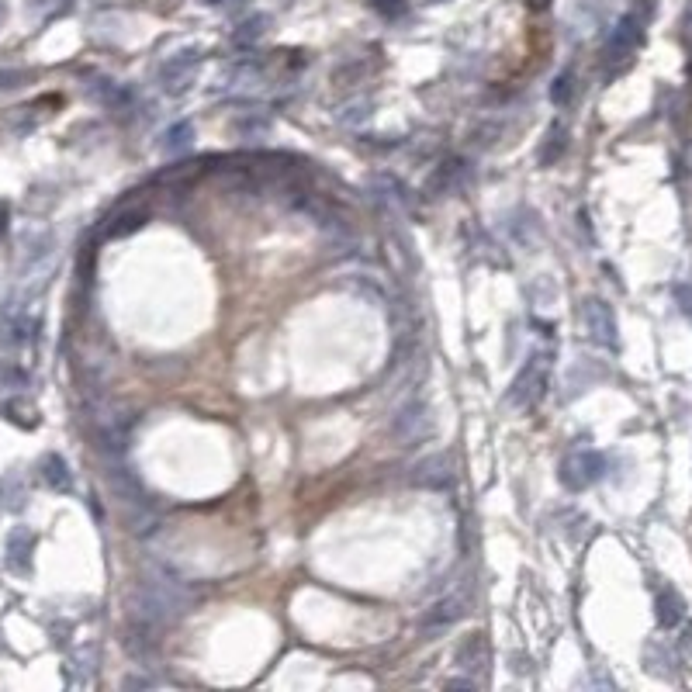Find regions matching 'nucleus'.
<instances>
[{
    "mask_svg": "<svg viewBox=\"0 0 692 692\" xmlns=\"http://www.w3.org/2000/svg\"><path fill=\"white\" fill-rule=\"evenodd\" d=\"M461 616H464L461 599H443V603H436L430 613H426L423 630H443V627H450V623L461 620Z\"/></svg>",
    "mask_w": 692,
    "mask_h": 692,
    "instance_id": "14",
    "label": "nucleus"
},
{
    "mask_svg": "<svg viewBox=\"0 0 692 692\" xmlns=\"http://www.w3.org/2000/svg\"><path fill=\"white\" fill-rule=\"evenodd\" d=\"M194 606V592L184 578L170 575L163 568H153L132 585L129 592V613L132 623L149 630H160L173 623L177 616H184Z\"/></svg>",
    "mask_w": 692,
    "mask_h": 692,
    "instance_id": "1",
    "label": "nucleus"
},
{
    "mask_svg": "<svg viewBox=\"0 0 692 692\" xmlns=\"http://www.w3.org/2000/svg\"><path fill=\"white\" fill-rule=\"evenodd\" d=\"M0 18H4V4H0Z\"/></svg>",
    "mask_w": 692,
    "mask_h": 692,
    "instance_id": "27",
    "label": "nucleus"
},
{
    "mask_svg": "<svg viewBox=\"0 0 692 692\" xmlns=\"http://www.w3.org/2000/svg\"><path fill=\"white\" fill-rule=\"evenodd\" d=\"M430 433H433V409L423 402V398L402 405L395 416V423H391V436H395L402 447H416V443L430 440Z\"/></svg>",
    "mask_w": 692,
    "mask_h": 692,
    "instance_id": "7",
    "label": "nucleus"
},
{
    "mask_svg": "<svg viewBox=\"0 0 692 692\" xmlns=\"http://www.w3.org/2000/svg\"><path fill=\"white\" fill-rule=\"evenodd\" d=\"M146 218H149V215L142 212V208H132V212L111 218V225L104 229V236H108V239H118V236H129V232H139L142 225H146Z\"/></svg>",
    "mask_w": 692,
    "mask_h": 692,
    "instance_id": "16",
    "label": "nucleus"
},
{
    "mask_svg": "<svg viewBox=\"0 0 692 692\" xmlns=\"http://www.w3.org/2000/svg\"><path fill=\"white\" fill-rule=\"evenodd\" d=\"M686 42L692 45V7L686 11Z\"/></svg>",
    "mask_w": 692,
    "mask_h": 692,
    "instance_id": "23",
    "label": "nucleus"
},
{
    "mask_svg": "<svg viewBox=\"0 0 692 692\" xmlns=\"http://www.w3.org/2000/svg\"><path fill=\"white\" fill-rule=\"evenodd\" d=\"M191 146H194V125L191 122H177L167 135H163L160 153L163 156H184Z\"/></svg>",
    "mask_w": 692,
    "mask_h": 692,
    "instance_id": "15",
    "label": "nucleus"
},
{
    "mask_svg": "<svg viewBox=\"0 0 692 692\" xmlns=\"http://www.w3.org/2000/svg\"><path fill=\"white\" fill-rule=\"evenodd\" d=\"M208 7H232V4H243V0H201Z\"/></svg>",
    "mask_w": 692,
    "mask_h": 692,
    "instance_id": "22",
    "label": "nucleus"
},
{
    "mask_svg": "<svg viewBox=\"0 0 692 692\" xmlns=\"http://www.w3.org/2000/svg\"><path fill=\"white\" fill-rule=\"evenodd\" d=\"M4 225H7V208L0 205V232H4Z\"/></svg>",
    "mask_w": 692,
    "mask_h": 692,
    "instance_id": "26",
    "label": "nucleus"
},
{
    "mask_svg": "<svg viewBox=\"0 0 692 692\" xmlns=\"http://www.w3.org/2000/svg\"><path fill=\"white\" fill-rule=\"evenodd\" d=\"M571 94H575V73L564 70L561 77L554 80V87H551V101H554V104H568Z\"/></svg>",
    "mask_w": 692,
    "mask_h": 692,
    "instance_id": "20",
    "label": "nucleus"
},
{
    "mask_svg": "<svg viewBox=\"0 0 692 692\" xmlns=\"http://www.w3.org/2000/svg\"><path fill=\"white\" fill-rule=\"evenodd\" d=\"M686 648L692 651V623H686Z\"/></svg>",
    "mask_w": 692,
    "mask_h": 692,
    "instance_id": "25",
    "label": "nucleus"
},
{
    "mask_svg": "<svg viewBox=\"0 0 692 692\" xmlns=\"http://www.w3.org/2000/svg\"><path fill=\"white\" fill-rule=\"evenodd\" d=\"M263 25H267V18H263V14H257V18H250V21H243V25L236 28V42L239 45H253L263 35Z\"/></svg>",
    "mask_w": 692,
    "mask_h": 692,
    "instance_id": "19",
    "label": "nucleus"
},
{
    "mask_svg": "<svg viewBox=\"0 0 692 692\" xmlns=\"http://www.w3.org/2000/svg\"><path fill=\"white\" fill-rule=\"evenodd\" d=\"M654 609H658V623H661V627H675V623H682V616H686V599H682L679 592L672 589V585H665V589H658Z\"/></svg>",
    "mask_w": 692,
    "mask_h": 692,
    "instance_id": "13",
    "label": "nucleus"
},
{
    "mask_svg": "<svg viewBox=\"0 0 692 692\" xmlns=\"http://www.w3.org/2000/svg\"><path fill=\"white\" fill-rule=\"evenodd\" d=\"M564 146H568V129L558 122V125H551V132H547V142H544V149H540V163H544V167L558 163Z\"/></svg>",
    "mask_w": 692,
    "mask_h": 692,
    "instance_id": "17",
    "label": "nucleus"
},
{
    "mask_svg": "<svg viewBox=\"0 0 692 692\" xmlns=\"http://www.w3.org/2000/svg\"><path fill=\"white\" fill-rule=\"evenodd\" d=\"M582 329L596 346L616 350L620 346V329H616V312L606 298H585L582 302Z\"/></svg>",
    "mask_w": 692,
    "mask_h": 692,
    "instance_id": "5",
    "label": "nucleus"
},
{
    "mask_svg": "<svg viewBox=\"0 0 692 692\" xmlns=\"http://www.w3.org/2000/svg\"><path fill=\"white\" fill-rule=\"evenodd\" d=\"M0 412H4L11 423H21L25 430H32V426L39 423V409H35L32 402H21V398H18V402H7Z\"/></svg>",
    "mask_w": 692,
    "mask_h": 692,
    "instance_id": "18",
    "label": "nucleus"
},
{
    "mask_svg": "<svg viewBox=\"0 0 692 692\" xmlns=\"http://www.w3.org/2000/svg\"><path fill=\"white\" fill-rule=\"evenodd\" d=\"M35 530H28V526H14L11 533H7V544H4V561L7 568L14 571V575H32V561H35Z\"/></svg>",
    "mask_w": 692,
    "mask_h": 692,
    "instance_id": "8",
    "label": "nucleus"
},
{
    "mask_svg": "<svg viewBox=\"0 0 692 692\" xmlns=\"http://www.w3.org/2000/svg\"><path fill=\"white\" fill-rule=\"evenodd\" d=\"M412 481L423 488H447L450 481H454V464H450L447 454H436V457H430V461L419 464Z\"/></svg>",
    "mask_w": 692,
    "mask_h": 692,
    "instance_id": "10",
    "label": "nucleus"
},
{
    "mask_svg": "<svg viewBox=\"0 0 692 692\" xmlns=\"http://www.w3.org/2000/svg\"><path fill=\"white\" fill-rule=\"evenodd\" d=\"M464 177H468V163L464 160H447L436 167V173L430 177V194H457L464 184Z\"/></svg>",
    "mask_w": 692,
    "mask_h": 692,
    "instance_id": "11",
    "label": "nucleus"
},
{
    "mask_svg": "<svg viewBox=\"0 0 692 692\" xmlns=\"http://www.w3.org/2000/svg\"><path fill=\"white\" fill-rule=\"evenodd\" d=\"M198 70H201V52L198 49L173 52L170 59H163V63H160V87H163V94L184 97L187 90L198 84Z\"/></svg>",
    "mask_w": 692,
    "mask_h": 692,
    "instance_id": "4",
    "label": "nucleus"
},
{
    "mask_svg": "<svg viewBox=\"0 0 692 692\" xmlns=\"http://www.w3.org/2000/svg\"><path fill=\"white\" fill-rule=\"evenodd\" d=\"M675 298H679L682 312H686L689 319H692V288H689V284H679V288H675Z\"/></svg>",
    "mask_w": 692,
    "mask_h": 692,
    "instance_id": "21",
    "label": "nucleus"
},
{
    "mask_svg": "<svg viewBox=\"0 0 692 692\" xmlns=\"http://www.w3.org/2000/svg\"><path fill=\"white\" fill-rule=\"evenodd\" d=\"M547 381H551V353H530L526 364L519 367V374L509 385V398L516 412H526L547 395Z\"/></svg>",
    "mask_w": 692,
    "mask_h": 692,
    "instance_id": "2",
    "label": "nucleus"
},
{
    "mask_svg": "<svg viewBox=\"0 0 692 692\" xmlns=\"http://www.w3.org/2000/svg\"><path fill=\"white\" fill-rule=\"evenodd\" d=\"M561 485L568 488V492H585V488H592L599 478L606 475V457L599 454V450H571L568 457L561 461Z\"/></svg>",
    "mask_w": 692,
    "mask_h": 692,
    "instance_id": "3",
    "label": "nucleus"
},
{
    "mask_svg": "<svg viewBox=\"0 0 692 692\" xmlns=\"http://www.w3.org/2000/svg\"><path fill=\"white\" fill-rule=\"evenodd\" d=\"M436 4H440V0H436Z\"/></svg>",
    "mask_w": 692,
    "mask_h": 692,
    "instance_id": "28",
    "label": "nucleus"
},
{
    "mask_svg": "<svg viewBox=\"0 0 692 692\" xmlns=\"http://www.w3.org/2000/svg\"><path fill=\"white\" fill-rule=\"evenodd\" d=\"M39 471H42V481L52 488V492H70V488H73V471L59 454H45Z\"/></svg>",
    "mask_w": 692,
    "mask_h": 692,
    "instance_id": "12",
    "label": "nucleus"
},
{
    "mask_svg": "<svg viewBox=\"0 0 692 692\" xmlns=\"http://www.w3.org/2000/svg\"><path fill=\"white\" fill-rule=\"evenodd\" d=\"M547 4H551V0H530L533 11H540V7H547Z\"/></svg>",
    "mask_w": 692,
    "mask_h": 692,
    "instance_id": "24",
    "label": "nucleus"
},
{
    "mask_svg": "<svg viewBox=\"0 0 692 692\" xmlns=\"http://www.w3.org/2000/svg\"><path fill=\"white\" fill-rule=\"evenodd\" d=\"M644 21H648V4H644L641 11H630L616 21L613 35H609V42H606V63L609 66L627 63V59L634 56V49L644 39Z\"/></svg>",
    "mask_w": 692,
    "mask_h": 692,
    "instance_id": "6",
    "label": "nucleus"
},
{
    "mask_svg": "<svg viewBox=\"0 0 692 692\" xmlns=\"http://www.w3.org/2000/svg\"><path fill=\"white\" fill-rule=\"evenodd\" d=\"M488 658H492V651H488V641L485 634H471L461 641V648H457V668L468 675H478L481 668H488Z\"/></svg>",
    "mask_w": 692,
    "mask_h": 692,
    "instance_id": "9",
    "label": "nucleus"
}]
</instances>
